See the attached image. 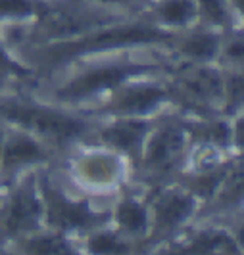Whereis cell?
<instances>
[{"mask_svg": "<svg viewBox=\"0 0 244 255\" xmlns=\"http://www.w3.org/2000/svg\"><path fill=\"white\" fill-rule=\"evenodd\" d=\"M90 250L94 254H117V252H127L123 244L114 240L112 236H98L90 242Z\"/></svg>", "mask_w": 244, "mask_h": 255, "instance_id": "cell-15", "label": "cell"}, {"mask_svg": "<svg viewBox=\"0 0 244 255\" xmlns=\"http://www.w3.org/2000/svg\"><path fill=\"white\" fill-rule=\"evenodd\" d=\"M164 35L156 29L150 27H121V29H110L104 31L100 35H92L83 40H75V42H67L48 54L52 60H65L71 58L75 54H81L85 50H96V48H110V46H117V44H127V42H146V40H160Z\"/></svg>", "mask_w": 244, "mask_h": 255, "instance_id": "cell-2", "label": "cell"}, {"mask_svg": "<svg viewBox=\"0 0 244 255\" xmlns=\"http://www.w3.org/2000/svg\"><path fill=\"white\" fill-rule=\"evenodd\" d=\"M131 73H135V69H131V67H106V69H98V71H92L89 75L79 77L77 81L67 85L64 89V94L65 96H87V94H92L96 90L114 87V85L121 83Z\"/></svg>", "mask_w": 244, "mask_h": 255, "instance_id": "cell-5", "label": "cell"}, {"mask_svg": "<svg viewBox=\"0 0 244 255\" xmlns=\"http://www.w3.org/2000/svg\"><path fill=\"white\" fill-rule=\"evenodd\" d=\"M162 17L166 21H171V23H183L187 21L191 15L194 13V8L191 4V0H169L162 6Z\"/></svg>", "mask_w": 244, "mask_h": 255, "instance_id": "cell-12", "label": "cell"}, {"mask_svg": "<svg viewBox=\"0 0 244 255\" xmlns=\"http://www.w3.org/2000/svg\"><path fill=\"white\" fill-rule=\"evenodd\" d=\"M8 67H12V62H8V58L0 50V69H8Z\"/></svg>", "mask_w": 244, "mask_h": 255, "instance_id": "cell-19", "label": "cell"}, {"mask_svg": "<svg viewBox=\"0 0 244 255\" xmlns=\"http://www.w3.org/2000/svg\"><path fill=\"white\" fill-rule=\"evenodd\" d=\"M164 96H166L164 90L156 89V87L133 89L121 96V100L117 102V110H121V112H146V110L154 108Z\"/></svg>", "mask_w": 244, "mask_h": 255, "instance_id": "cell-7", "label": "cell"}, {"mask_svg": "<svg viewBox=\"0 0 244 255\" xmlns=\"http://www.w3.org/2000/svg\"><path fill=\"white\" fill-rule=\"evenodd\" d=\"M181 148V136L175 130H166V132H160L152 140L150 146V153H148V159L152 165H164L169 163L173 159V155L179 152Z\"/></svg>", "mask_w": 244, "mask_h": 255, "instance_id": "cell-8", "label": "cell"}, {"mask_svg": "<svg viewBox=\"0 0 244 255\" xmlns=\"http://www.w3.org/2000/svg\"><path fill=\"white\" fill-rule=\"evenodd\" d=\"M31 4L27 0H0V13H29Z\"/></svg>", "mask_w": 244, "mask_h": 255, "instance_id": "cell-17", "label": "cell"}, {"mask_svg": "<svg viewBox=\"0 0 244 255\" xmlns=\"http://www.w3.org/2000/svg\"><path fill=\"white\" fill-rule=\"evenodd\" d=\"M39 213L40 207L37 198L29 192H19V194L13 196V200L8 205L2 229L6 234H12V236L23 232V230L33 229L37 219H39Z\"/></svg>", "mask_w": 244, "mask_h": 255, "instance_id": "cell-3", "label": "cell"}, {"mask_svg": "<svg viewBox=\"0 0 244 255\" xmlns=\"http://www.w3.org/2000/svg\"><path fill=\"white\" fill-rule=\"evenodd\" d=\"M117 219L129 230H141L144 227V223H146V215H144L142 207L139 204H135V202H131V200L119 205Z\"/></svg>", "mask_w": 244, "mask_h": 255, "instance_id": "cell-11", "label": "cell"}, {"mask_svg": "<svg viewBox=\"0 0 244 255\" xmlns=\"http://www.w3.org/2000/svg\"><path fill=\"white\" fill-rule=\"evenodd\" d=\"M200 2H202V6H204L206 13H208L212 19H216V21H223L225 12H223V8H221V2H219V0H200Z\"/></svg>", "mask_w": 244, "mask_h": 255, "instance_id": "cell-18", "label": "cell"}, {"mask_svg": "<svg viewBox=\"0 0 244 255\" xmlns=\"http://www.w3.org/2000/svg\"><path fill=\"white\" fill-rule=\"evenodd\" d=\"M185 50L191 56H198V58H208L216 50V40L212 37H196L191 38L185 46Z\"/></svg>", "mask_w": 244, "mask_h": 255, "instance_id": "cell-13", "label": "cell"}, {"mask_svg": "<svg viewBox=\"0 0 244 255\" xmlns=\"http://www.w3.org/2000/svg\"><path fill=\"white\" fill-rule=\"evenodd\" d=\"M40 157H42V152L35 142L29 140V138H15L6 150V167L15 169L23 163H31L35 159H40Z\"/></svg>", "mask_w": 244, "mask_h": 255, "instance_id": "cell-10", "label": "cell"}, {"mask_svg": "<svg viewBox=\"0 0 244 255\" xmlns=\"http://www.w3.org/2000/svg\"><path fill=\"white\" fill-rule=\"evenodd\" d=\"M33 254H64L67 252V246L58 238H42V240H35L27 248Z\"/></svg>", "mask_w": 244, "mask_h": 255, "instance_id": "cell-14", "label": "cell"}, {"mask_svg": "<svg viewBox=\"0 0 244 255\" xmlns=\"http://www.w3.org/2000/svg\"><path fill=\"white\" fill-rule=\"evenodd\" d=\"M112 2H116V0H112ZM117 2H121V0H117Z\"/></svg>", "mask_w": 244, "mask_h": 255, "instance_id": "cell-20", "label": "cell"}, {"mask_svg": "<svg viewBox=\"0 0 244 255\" xmlns=\"http://www.w3.org/2000/svg\"><path fill=\"white\" fill-rule=\"evenodd\" d=\"M0 114L29 128H35L46 136H52L56 140H65V138L77 136L83 130V123H79L77 119H69V117L56 115L52 112H46V110L27 108V106H17V104L0 106Z\"/></svg>", "mask_w": 244, "mask_h": 255, "instance_id": "cell-1", "label": "cell"}, {"mask_svg": "<svg viewBox=\"0 0 244 255\" xmlns=\"http://www.w3.org/2000/svg\"><path fill=\"white\" fill-rule=\"evenodd\" d=\"M46 202H48L50 221L60 227H85L96 219L87 205L67 202L60 192L50 190V188H46Z\"/></svg>", "mask_w": 244, "mask_h": 255, "instance_id": "cell-4", "label": "cell"}, {"mask_svg": "<svg viewBox=\"0 0 244 255\" xmlns=\"http://www.w3.org/2000/svg\"><path fill=\"white\" fill-rule=\"evenodd\" d=\"M193 209V202L179 194H167L156 205V215H158V227L169 229L173 225L181 223Z\"/></svg>", "mask_w": 244, "mask_h": 255, "instance_id": "cell-6", "label": "cell"}, {"mask_svg": "<svg viewBox=\"0 0 244 255\" xmlns=\"http://www.w3.org/2000/svg\"><path fill=\"white\" fill-rule=\"evenodd\" d=\"M144 123L139 121H125V123H119L116 127L108 128L104 132V138L108 142H112L114 146L119 148H133L141 142L142 134H144Z\"/></svg>", "mask_w": 244, "mask_h": 255, "instance_id": "cell-9", "label": "cell"}, {"mask_svg": "<svg viewBox=\"0 0 244 255\" xmlns=\"http://www.w3.org/2000/svg\"><path fill=\"white\" fill-rule=\"evenodd\" d=\"M225 242H227V238H223V236H202V238H198L196 244H193L194 252H214V250H225Z\"/></svg>", "mask_w": 244, "mask_h": 255, "instance_id": "cell-16", "label": "cell"}]
</instances>
